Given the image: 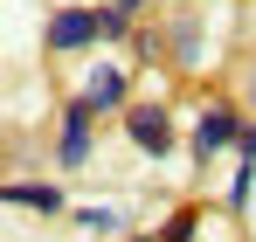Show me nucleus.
I'll list each match as a JSON object with an SVG mask.
<instances>
[{
	"instance_id": "obj_1",
	"label": "nucleus",
	"mask_w": 256,
	"mask_h": 242,
	"mask_svg": "<svg viewBox=\"0 0 256 242\" xmlns=\"http://www.w3.org/2000/svg\"><path fill=\"white\" fill-rule=\"evenodd\" d=\"M97 35H104V7H56L48 28H42V42L56 56H76V48H90Z\"/></svg>"
},
{
	"instance_id": "obj_2",
	"label": "nucleus",
	"mask_w": 256,
	"mask_h": 242,
	"mask_svg": "<svg viewBox=\"0 0 256 242\" xmlns=\"http://www.w3.org/2000/svg\"><path fill=\"white\" fill-rule=\"evenodd\" d=\"M125 138L146 152V160H166L173 152V111L166 104H132L125 111Z\"/></svg>"
},
{
	"instance_id": "obj_3",
	"label": "nucleus",
	"mask_w": 256,
	"mask_h": 242,
	"mask_svg": "<svg viewBox=\"0 0 256 242\" xmlns=\"http://www.w3.org/2000/svg\"><path fill=\"white\" fill-rule=\"evenodd\" d=\"M90 118H97V111H90L84 97H70V104H62V124H56V160L70 166V173L90 166Z\"/></svg>"
},
{
	"instance_id": "obj_4",
	"label": "nucleus",
	"mask_w": 256,
	"mask_h": 242,
	"mask_svg": "<svg viewBox=\"0 0 256 242\" xmlns=\"http://www.w3.org/2000/svg\"><path fill=\"white\" fill-rule=\"evenodd\" d=\"M228 146H242V118H236L228 104H208V111L194 118V160H214V152H228Z\"/></svg>"
},
{
	"instance_id": "obj_5",
	"label": "nucleus",
	"mask_w": 256,
	"mask_h": 242,
	"mask_svg": "<svg viewBox=\"0 0 256 242\" xmlns=\"http://www.w3.org/2000/svg\"><path fill=\"white\" fill-rule=\"evenodd\" d=\"M84 97L90 111H132V97H125V70L118 62H90V76H84Z\"/></svg>"
},
{
	"instance_id": "obj_6",
	"label": "nucleus",
	"mask_w": 256,
	"mask_h": 242,
	"mask_svg": "<svg viewBox=\"0 0 256 242\" xmlns=\"http://www.w3.org/2000/svg\"><path fill=\"white\" fill-rule=\"evenodd\" d=\"M7 208H35V214H56L62 194L48 187V180H7Z\"/></svg>"
},
{
	"instance_id": "obj_7",
	"label": "nucleus",
	"mask_w": 256,
	"mask_h": 242,
	"mask_svg": "<svg viewBox=\"0 0 256 242\" xmlns=\"http://www.w3.org/2000/svg\"><path fill=\"white\" fill-rule=\"evenodd\" d=\"M76 222H84L90 236H125V228H132L125 208H76Z\"/></svg>"
},
{
	"instance_id": "obj_8",
	"label": "nucleus",
	"mask_w": 256,
	"mask_h": 242,
	"mask_svg": "<svg viewBox=\"0 0 256 242\" xmlns=\"http://www.w3.org/2000/svg\"><path fill=\"white\" fill-rule=\"evenodd\" d=\"M194 228H201V208H173V222L160 228V242H194Z\"/></svg>"
},
{
	"instance_id": "obj_9",
	"label": "nucleus",
	"mask_w": 256,
	"mask_h": 242,
	"mask_svg": "<svg viewBox=\"0 0 256 242\" xmlns=\"http://www.w3.org/2000/svg\"><path fill=\"white\" fill-rule=\"evenodd\" d=\"M250 194H256V166L242 160V166H236V180H228V208H250Z\"/></svg>"
},
{
	"instance_id": "obj_10",
	"label": "nucleus",
	"mask_w": 256,
	"mask_h": 242,
	"mask_svg": "<svg viewBox=\"0 0 256 242\" xmlns=\"http://www.w3.org/2000/svg\"><path fill=\"white\" fill-rule=\"evenodd\" d=\"M236 160H250V166H256V124H242V146H236Z\"/></svg>"
},
{
	"instance_id": "obj_11",
	"label": "nucleus",
	"mask_w": 256,
	"mask_h": 242,
	"mask_svg": "<svg viewBox=\"0 0 256 242\" xmlns=\"http://www.w3.org/2000/svg\"><path fill=\"white\" fill-rule=\"evenodd\" d=\"M104 7H118V14H138V7H146V0H104Z\"/></svg>"
}]
</instances>
